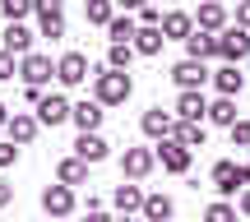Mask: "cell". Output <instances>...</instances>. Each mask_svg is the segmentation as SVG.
Listing matches in <instances>:
<instances>
[{
    "mask_svg": "<svg viewBox=\"0 0 250 222\" xmlns=\"http://www.w3.org/2000/svg\"><path fill=\"white\" fill-rule=\"evenodd\" d=\"M171 139H181L190 153H195V148H204L208 130H204V121H176V134H171Z\"/></svg>",
    "mask_w": 250,
    "mask_h": 222,
    "instance_id": "cell-23",
    "label": "cell"
},
{
    "mask_svg": "<svg viewBox=\"0 0 250 222\" xmlns=\"http://www.w3.org/2000/svg\"><path fill=\"white\" fill-rule=\"evenodd\" d=\"M107 153H111V143L102 134H79L74 139V158H83V162H102Z\"/></svg>",
    "mask_w": 250,
    "mask_h": 222,
    "instance_id": "cell-17",
    "label": "cell"
},
{
    "mask_svg": "<svg viewBox=\"0 0 250 222\" xmlns=\"http://www.w3.org/2000/svg\"><path fill=\"white\" fill-rule=\"evenodd\" d=\"M208 121L213 125H223V130H232L241 116H236V98H218V102H208Z\"/></svg>",
    "mask_w": 250,
    "mask_h": 222,
    "instance_id": "cell-26",
    "label": "cell"
},
{
    "mask_svg": "<svg viewBox=\"0 0 250 222\" xmlns=\"http://www.w3.org/2000/svg\"><path fill=\"white\" fill-rule=\"evenodd\" d=\"M107 33H111V46H134V37H139V19L116 14V19L107 23Z\"/></svg>",
    "mask_w": 250,
    "mask_h": 222,
    "instance_id": "cell-20",
    "label": "cell"
},
{
    "mask_svg": "<svg viewBox=\"0 0 250 222\" xmlns=\"http://www.w3.org/2000/svg\"><path fill=\"white\" fill-rule=\"evenodd\" d=\"M121 222H130V218H121Z\"/></svg>",
    "mask_w": 250,
    "mask_h": 222,
    "instance_id": "cell-45",
    "label": "cell"
},
{
    "mask_svg": "<svg viewBox=\"0 0 250 222\" xmlns=\"http://www.w3.org/2000/svg\"><path fill=\"white\" fill-rule=\"evenodd\" d=\"M28 9H33V5H28V0H0V14H5L9 23H19V19H23Z\"/></svg>",
    "mask_w": 250,
    "mask_h": 222,
    "instance_id": "cell-32",
    "label": "cell"
},
{
    "mask_svg": "<svg viewBox=\"0 0 250 222\" xmlns=\"http://www.w3.org/2000/svg\"><path fill=\"white\" fill-rule=\"evenodd\" d=\"M56 79H61L65 88L83 83V79H88V56H83V51H65L61 61H56Z\"/></svg>",
    "mask_w": 250,
    "mask_h": 222,
    "instance_id": "cell-6",
    "label": "cell"
},
{
    "mask_svg": "<svg viewBox=\"0 0 250 222\" xmlns=\"http://www.w3.org/2000/svg\"><path fill=\"white\" fill-rule=\"evenodd\" d=\"M204 222H236V208L227 204V199H218V204L204 208Z\"/></svg>",
    "mask_w": 250,
    "mask_h": 222,
    "instance_id": "cell-31",
    "label": "cell"
},
{
    "mask_svg": "<svg viewBox=\"0 0 250 222\" xmlns=\"http://www.w3.org/2000/svg\"><path fill=\"white\" fill-rule=\"evenodd\" d=\"M162 42H167V37H162V28H139V37H134V51H139V56H158Z\"/></svg>",
    "mask_w": 250,
    "mask_h": 222,
    "instance_id": "cell-28",
    "label": "cell"
},
{
    "mask_svg": "<svg viewBox=\"0 0 250 222\" xmlns=\"http://www.w3.org/2000/svg\"><path fill=\"white\" fill-rule=\"evenodd\" d=\"M56 181H61V185H83V181H88V162L83 158H65L61 167H56Z\"/></svg>",
    "mask_w": 250,
    "mask_h": 222,
    "instance_id": "cell-24",
    "label": "cell"
},
{
    "mask_svg": "<svg viewBox=\"0 0 250 222\" xmlns=\"http://www.w3.org/2000/svg\"><path fill=\"white\" fill-rule=\"evenodd\" d=\"M144 199H148V195H144L134 181H130V185H116V190H111V204H116L121 213H134V208L144 213Z\"/></svg>",
    "mask_w": 250,
    "mask_h": 222,
    "instance_id": "cell-22",
    "label": "cell"
},
{
    "mask_svg": "<svg viewBox=\"0 0 250 222\" xmlns=\"http://www.w3.org/2000/svg\"><path fill=\"white\" fill-rule=\"evenodd\" d=\"M208 79H213V70H208L204 61H190V56H186V61L171 65V83H176L181 93H199Z\"/></svg>",
    "mask_w": 250,
    "mask_h": 222,
    "instance_id": "cell-3",
    "label": "cell"
},
{
    "mask_svg": "<svg viewBox=\"0 0 250 222\" xmlns=\"http://www.w3.org/2000/svg\"><path fill=\"white\" fill-rule=\"evenodd\" d=\"M19 74H23V79L33 83V88H42V83H46V79L56 74V65H51V56H37V51H33V56H23Z\"/></svg>",
    "mask_w": 250,
    "mask_h": 222,
    "instance_id": "cell-12",
    "label": "cell"
},
{
    "mask_svg": "<svg viewBox=\"0 0 250 222\" xmlns=\"http://www.w3.org/2000/svg\"><path fill=\"white\" fill-rule=\"evenodd\" d=\"M236 28H250V0H241V5H236Z\"/></svg>",
    "mask_w": 250,
    "mask_h": 222,
    "instance_id": "cell-37",
    "label": "cell"
},
{
    "mask_svg": "<svg viewBox=\"0 0 250 222\" xmlns=\"http://www.w3.org/2000/svg\"><path fill=\"white\" fill-rule=\"evenodd\" d=\"M208 181H213V190H218L223 199H232L236 190H250V167H246V162H232V158H223V162H213Z\"/></svg>",
    "mask_w": 250,
    "mask_h": 222,
    "instance_id": "cell-2",
    "label": "cell"
},
{
    "mask_svg": "<svg viewBox=\"0 0 250 222\" xmlns=\"http://www.w3.org/2000/svg\"><path fill=\"white\" fill-rule=\"evenodd\" d=\"M102 116H107V111H102V102L93 98V102H79V107H74V116H70V121L79 125V134H98V125H102Z\"/></svg>",
    "mask_w": 250,
    "mask_h": 222,
    "instance_id": "cell-15",
    "label": "cell"
},
{
    "mask_svg": "<svg viewBox=\"0 0 250 222\" xmlns=\"http://www.w3.org/2000/svg\"><path fill=\"white\" fill-rule=\"evenodd\" d=\"M9 199H14V190H9V181H0V208H5Z\"/></svg>",
    "mask_w": 250,
    "mask_h": 222,
    "instance_id": "cell-39",
    "label": "cell"
},
{
    "mask_svg": "<svg viewBox=\"0 0 250 222\" xmlns=\"http://www.w3.org/2000/svg\"><path fill=\"white\" fill-rule=\"evenodd\" d=\"M190 33H195V14H186V9H167L162 14V37H181L186 42Z\"/></svg>",
    "mask_w": 250,
    "mask_h": 222,
    "instance_id": "cell-16",
    "label": "cell"
},
{
    "mask_svg": "<svg viewBox=\"0 0 250 222\" xmlns=\"http://www.w3.org/2000/svg\"><path fill=\"white\" fill-rule=\"evenodd\" d=\"M139 28H162V14H158V5H144V9H139Z\"/></svg>",
    "mask_w": 250,
    "mask_h": 222,
    "instance_id": "cell-33",
    "label": "cell"
},
{
    "mask_svg": "<svg viewBox=\"0 0 250 222\" xmlns=\"http://www.w3.org/2000/svg\"><path fill=\"white\" fill-rule=\"evenodd\" d=\"M111 5H121V9H144V0H111Z\"/></svg>",
    "mask_w": 250,
    "mask_h": 222,
    "instance_id": "cell-40",
    "label": "cell"
},
{
    "mask_svg": "<svg viewBox=\"0 0 250 222\" xmlns=\"http://www.w3.org/2000/svg\"><path fill=\"white\" fill-rule=\"evenodd\" d=\"M42 213H51V218H70V213H74V190L61 185V181H56V185H46V190H42Z\"/></svg>",
    "mask_w": 250,
    "mask_h": 222,
    "instance_id": "cell-8",
    "label": "cell"
},
{
    "mask_svg": "<svg viewBox=\"0 0 250 222\" xmlns=\"http://www.w3.org/2000/svg\"><path fill=\"white\" fill-rule=\"evenodd\" d=\"M70 116H74V107H70V102L61 98V93L42 98V107H37V121H42V125H51V130H56V125H65Z\"/></svg>",
    "mask_w": 250,
    "mask_h": 222,
    "instance_id": "cell-11",
    "label": "cell"
},
{
    "mask_svg": "<svg viewBox=\"0 0 250 222\" xmlns=\"http://www.w3.org/2000/svg\"><path fill=\"white\" fill-rule=\"evenodd\" d=\"M139 130L144 134H148V139H171V134H176V116H171V111H162V107H148V111H144L139 116Z\"/></svg>",
    "mask_w": 250,
    "mask_h": 222,
    "instance_id": "cell-5",
    "label": "cell"
},
{
    "mask_svg": "<svg viewBox=\"0 0 250 222\" xmlns=\"http://www.w3.org/2000/svg\"><path fill=\"white\" fill-rule=\"evenodd\" d=\"M83 222H116V218H107V213H102V208H98V213H88Z\"/></svg>",
    "mask_w": 250,
    "mask_h": 222,
    "instance_id": "cell-41",
    "label": "cell"
},
{
    "mask_svg": "<svg viewBox=\"0 0 250 222\" xmlns=\"http://www.w3.org/2000/svg\"><path fill=\"white\" fill-rule=\"evenodd\" d=\"M93 93H98L102 107H121V102L134 93V79L125 70H107V65H102V70L93 74Z\"/></svg>",
    "mask_w": 250,
    "mask_h": 222,
    "instance_id": "cell-1",
    "label": "cell"
},
{
    "mask_svg": "<svg viewBox=\"0 0 250 222\" xmlns=\"http://www.w3.org/2000/svg\"><path fill=\"white\" fill-rule=\"evenodd\" d=\"M241 213L250 218V190H241Z\"/></svg>",
    "mask_w": 250,
    "mask_h": 222,
    "instance_id": "cell-42",
    "label": "cell"
},
{
    "mask_svg": "<svg viewBox=\"0 0 250 222\" xmlns=\"http://www.w3.org/2000/svg\"><path fill=\"white\" fill-rule=\"evenodd\" d=\"M176 121H208L204 93H181V98H176Z\"/></svg>",
    "mask_w": 250,
    "mask_h": 222,
    "instance_id": "cell-19",
    "label": "cell"
},
{
    "mask_svg": "<svg viewBox=\"0 0 250 222\" xmlns=\"http://www.w3.org/2000/svg\"><path fill=\"white\" fill-rule=\"evenodd\" d=\"M5 51L9 56H33V33L23 23H9L5 28Z\"/></svg>",
    "mask_w": 250,
    "mask_h": 222,
    "instance_id": "cell-25",
    "label": "cell"
},
{
    "mask_svg": "<svg viewBox=\"0 0 250 222\" xmlns=\"http://www.w3.org/2000/svg\"><path fill=\"white\" fill-rule=\"evenodd\" d=\"M130 61H134V46H111L107 51V70H125L130 74Z\"/></svg>",
    "mask_w": 250,
    "mask_h": 222,
    "instance_id": "cell-30",
    "label": "cell"
},
{
    "mask_svg": "<svg viewBox=\"0 0 250 222\" xmlns=\"http://www.w3.org/2000/svg\"><path fill=\"white\" fill-rule=\"evenodd\" d=\"M5 79H14V56L0 46V83H5Z\"/></svg>",
    "mask_w": 250,
    "mask_h": 222,
    "instance_id": "cell-35",
    "label": "cell"
},
{
    "mask_svg": "<svg viewBox=\"0 0 250 222\" xmlns=\"http://www.w3.org/2000/svg\"><path fill=\"white\" fill-rule=\"evenodd\" d=\"M23 102H33V107H42V88H33V83H28V88H23Z\"/></svg>",
    "mask_w": 250,
    "mask_h": 222,
    "instance_id": "cell-38",
    "label": "cell"
},
{
    "mask_svg": "<svg viewBox=\"0 0 250 222\" xmlns=\"http://www.w3.org/2000/svg\"><path fill=\"white\" fill-rule=\"evenodd\" d=\"M213 83H218V98H236L246 88V74H241V65H218Z\"/></svg>",
    "mask_w": 250,
    "mask_h": 222,
    "instance_id": "cell-13",
    "label": "cell"
},
{
    "mask_svg": "<svg viewBox=\"0 0 250 222\" xmlns=\"http://www.w3.org/2000/svg\"><path fill=\"white\" fill-rule=\"evenodd\" d=\"M195 28H204V33H223V28H227V5H223V0H204V5L195 9Z\"/></svg>",
    "mask_w": 250,
    "mask_h": 222,
    "instance_id": "cell-10",
    "label": "cell"
},
{
    "mask_svg": "<svg viewBox=\"0 0 250 222\" xmlns=\"http://www.w3.org/2000/svg\"><path fill=\"white\" fill-rule=\"evenodd\" d=\"M218 56H223V65H236L250 56V33L246 28H223L218 33Z\"/></svg>",
    "mask_w": 250,
    "mask_h": 222,
    "instance_id": "cell-4",
    "label": "cell"
},
{
    "mask_svg": "<svg viewBox=\"0 0 250 222\" xmlns=\"http://www.w3.org/2000/svg\"><path fill=\"white\" fill-rule=\"evenodd\" d=\"M158 162H162V171L186 176V171H190V148H186L181 139H162V143H158Z\"/></svg>",
    "mask_w": 250,
    "mask_h": 222,
    "instance_id": "cell-9",
    "label": "cell"
},
{
    "mask_svg": "<svg viewBox=\"0 0 250 222\" xmlns=\"http://www.w3.org/2000/svg\"><path fill=\"white\" fill-rule=\"evenodd\" d=\"M5 130H9V143H33V139H37V130H42V121H37V116H23V111H14Z\"/></svg>",
    "mask_w": 250,
    "mask_h": 222,
    "instance_id": "cell-14",
    "label": "cell"
},
{
    "mask_svg": "<svg viewBox=\"0 0 250 222\" xmlns=\"http://www.w3.org/2000/svg\"><path fill=\"white\" fill-rule=\"evenodd\" d=\"M111 19H116V5H111V0H88V23L107 28Z\"/></svg>",
    "mask_w": 250,
    "mask_h": 222,
    "instance_id": "cell-29",
    "label": "cell"
},
{
    "mask_svg": "<svg viewBox=\"0 0 250 222\" xmlns=\"http://www.w3.org/2000/svg\"><path fill=\"white\" fill-rule=\"evenodd\" d=\"M186 56H190V61H208V56H218V37L204 33V28H195V33L186 37Z\"/></svg>",
    "mask_w": 250,
    "mask_h": 222,
    "instance_id": "cell-18",
    "label": "cell"
},
{
    "mask_svg": "<svg viewBox=\"0 0 250 222\" xmlns=\"http://www.w3.org/2000/svg\"><path fill=\"white\" fill-rule=\"evenodd\" d=\"M227 134H232V143H241V148H250V121H236V125H232Z\"/></svg>",
    "mask_w": 250,
    "mask_h": 222,
    "instance_id": "cell-34",
    "label": "cell"
},
{
    "mask_svg": "<svg viewBox=\"0 0 250 222\" xmlns=\"http://www.w3.org/2000/svg\"><path fill=\"white\" fill-rule=\"evenodd\" d=\"M0 125H9V107H5V102H0Z\"/></svg>",
    "mask_w": 250,
    "mask_h": 222,
    "instance_id": "cell-43",
    "label": "cell"
},
{
    "mask_svg": "<svg viewBox=\"0 0 250 222\" xmlns=\"http://www.w3.org/2000/svg\"><path fill=\"white\" fill-rule=\"evenodd\" d=\"M171 213H176V204H171L167 195H148L144 199V218L148 222H171Z\"/></svg>",
    "mask_w": 250,
    "mask_h": 222,
    "instance_id": "cell-27",
    "label": "cell"
},
{
    "mask_svg": "<svg viewBox=\"0 0 250 222\" xmlns=\"http://www.w3.org/2000/svg\"><path fill=\"white\" fill-rule=\"evenodd\" d=\"M28 5H33V9H46V5H51V0H28Z\"/></svg>",
    "mask_w": 250,
    "mask_h": 222,
    "instance_id": "cell-44",
    "label": "cell"
},
{
    "mask_svg": "<svg viewBox=\"0 0 250 222\" xmlns=\"http://www.w3.org/2000/svg\"><path fill=\"white\" fill-rule=\"evenodd\" d=\"M37 28H42V37H65V14H61V0H51L46 9H37Z\"/></svg>",
    "mask_w": 250,
    "mask_h": 222,
    "instance_id": "cell-21",
    "label": "cell"
},
{
    "mask_svg": "<svg viewBox=\"0 0 250 222\" xmlns=\"http://www.w3.org/2000/svg\"><path fill=\"white\" fill-rule=\"evenodd\" d=\"M19 162V143H0V167H14Z\"/></svg>",
    "mask_w": 250,
    "mask_h": 222,
    "instance_id": "cell-36",
    "label": "cell"
},
{
    "mask_svg": "<svg viewBox=\"0 0 250 222\" xmlns=\"http://www.w3.org/2000/svg\"><path fill=\"white\" fill-rule=\"evenodd\" d=\"M153 167H158V148H125V158H121V171L130 181H144Z\"/></svg>",
    "mask_w": 250,
    "mask_h": 222,
    "instance_id": "cell-7",
    "label": "cell"
}]
</instances>
